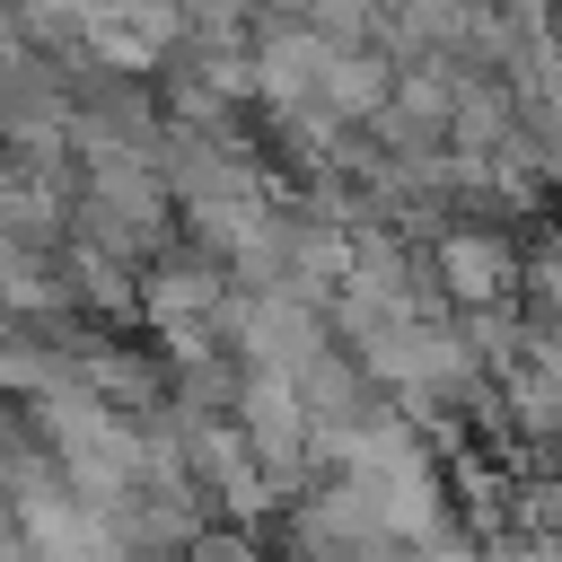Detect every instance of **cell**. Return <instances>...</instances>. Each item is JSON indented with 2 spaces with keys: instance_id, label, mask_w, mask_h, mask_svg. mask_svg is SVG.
Returning a JSON list of instances; mask_svg holds the SVG:
<instances>
[{
  "instance_id": "obj_1",
  "label": "cell",
  "mask_w": 562,
  "mask_h": 562,
  "mask_svg": "<svg viewBox=\"0 0 562 562\" xmlns=\"http://www.w3.org/2000/svg\"><path fill=\"white\" fill-rule=\"evenodd\" d=\"M448 272H457V290H465V299H492V290L509 281V255H501V246H457V255H448Z\"/></svg>"
}]
</instances>
